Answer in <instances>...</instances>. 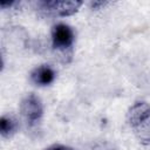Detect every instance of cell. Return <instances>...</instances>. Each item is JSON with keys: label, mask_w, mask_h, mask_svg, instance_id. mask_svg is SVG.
Returning <instances> with one entry per match:
<instances>
[{"label": "cell", "mask_w": 150, "mask_h": 150, "mask_svg": "<svg viewBox=\"0 0 150 150\" xmlns=\"http://www.w3.org/2000/svg\"><path fill=\"white\" fill-rule=\"evenodd\" d=\"M40 8L48 15L54 16H67L74 14L80 6L82 5L81 1H41Z\"/></svg>", "instance_id": "2"}, {"label": "cell", "mask_w": 150, "mask_h": 150, "mask_svg": "<svg viewBox=\"0 0 150 150\" xmlns=\"http://www.w3.org/2000/svg\"><path fill=\"white\" fill-rule=\"evenodd\" d=\"M52 41L55 49H69L74 42V32L68 25L57 23L52 29Z\"/></svg>", "instance_id": "4"}, {"label": "cell", "mask_w": 150, "mask_h": 150, "mask_svg": "<svg viewBox=\"0 0 150 150\" xmlns=\"http://www.w3.org/2000/svg\"><path fill=\"white\" fill-rule=\"evenodd\" d=\"M32 77V81L35 83V84H39V86H48L50 84L54 79H55V71L52 67L47 66V64H43V66H40L38 68H35L30 75Z\"/></svg>", "instance_id": "5"}, {"label": "cell", "mask_w": 150, "mask_h": 150, "mask_svg": "<svg viewBox=\"0 0 150 150\" xmlns=\"http://www.w3.org/2000/svg\"><path fill=\"white\" fill-rule=\"evenodd\" d=\"M128 121L136 137L144 144H150V104L137 102L128 111Z\"/></svg>", "instance_id": "1"}, {"label": "cell", "mask_w": 150, "mask_h": 150, "mask_svg": "<svg viewBox=\"0 0 150 150\" xmlns=\"http://www.w3.org/2000/svg\"><path fill=\"white\" fill-rule=\"evenodd\" d=\"M20 111L22 116L25 117V120L27 121V123H29L30 125L36 123L41 118L42 112H43L41 100L34 94L27 95L21 102Z\"/></svg>", "instance_id": "3"}, {"label": "cell", "mask_w": 150, "mask_h": 150, "mask_svg": "<svg viewBox=\"0 0 150 150\" xmlns=\"http://www.w3.org/2000/svg\"><path fill=\"white\" fill-rule=\"evenodd\" d=\"M18 129L16 120L11 115H4L0 120V132L4 137L12 136Z\"/></svg>", "instance_id": "6"}, {"label": "cell", "mask_w": 150, "mask_h": 150, "mask_svg": "<svg viewBox=\"0 0 150 150\" xmlns=\"http://www.w3.org/2000/svg\"><path fill=\"white\" fill-rule=\"evenodd\" d=\"M46 150H73L69 146H66V145H61V144H54L49 148H47Z\"/></svg>", "instance_id": "8"}, {"label": "cell", "mask_w": 150, "mask_h": 150, "mask_svg": "<svg viewBox=\"0 0 150 150\" xmlns=\"http://www.w3.org/2000/svg\"><path fill=\"white\" fill-rule=\"evenodd\" d=\"M89 150H114V149L110 148V146H109L108 144H105V143H96V144L91 145Z\"/></svg>", "instance_id": "7"}]
</instances>
